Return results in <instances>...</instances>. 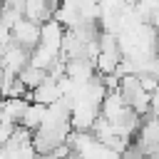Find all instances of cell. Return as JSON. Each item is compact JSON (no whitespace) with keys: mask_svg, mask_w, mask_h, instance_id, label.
<instances>
[{"mask_svg":"<svg viewBox=\"0 0 159 159\" xmlns=\"http://www.w3.org/2000/svg\"><path fill=\"white\" fill-rule=\"evenodd\" d=\"M154 30H157V50H159V20L154 22Z\"/></svg>","mask_w":159,"mask_h":159,"instance_id":"4fadbf2b","label":"cell"},{"mask_svg":"<svg viewBox=\"0 0 159 159\" xmlns=\"http://www.w3.org/2000/svg\"><path fill=\"white\" fill-rule=\"evenodd\" d=\"M27 104H30L27 97H7V99H2L0 124H20V119H22Z\"/></svg>","mask_w":159,"mask_h":159,"instance_id":"8992f818","label":"cell"},{"mask_svg":"<svg viewBox=\"0 0 159 159\" xmlns=\"http://www.w3.org/2000/svg\"><path fill=\"white\" fill-rule=\"evenodd\" d=\"M134 12L142 22L154 25L159 20V0H137L134 2Z\"/></svg>","mask_w":159,"mask_h":159,"instance_id":"30bf717a","label":"cell"},{"mask_svg":"<svg viewBox=\"0 0 159 159\" xmlns=\"http://www.w3.org/2000/svg\"><path fill=\"white\" fill-rule=\"evenodd\" d=\"M27 65H30V50H25V47H20L15 42L2 47V67H5V72L20 75Z\"/></svg>","mask_w":159,"mask_h":159,"instance_id":"3957f363","label":"cell"},{"mask_svg":"<svg viewBox=\"0 0 159 159\" xmlns=\"http://www.w3.org/2000/svg\"><path fill=\"white\" fill-rule=\"evenodd\" d=\"M10 42H12V30L0 22V47H7Z\"/></svg>","mask_w":159,"mask_h":159,"instance_id":"7c38bea8","label":"cell"},{"mask_svg":"<svg viewBox=\"0 0 159 159\" xmlns=\"http://www.w3.org/2000/svg\"><path fill=\"white\" fill-rule=\"evenodd\" d=\"M12 42L32 52V50L40 45V25L32 22V20H27V17H22V20L12 27Z\"/></svg>","mask_w":159,"mask_h":159,"instance_id":"7a4b0ae2","label":"cell"},{"mask_svg":"<svg viewBox=\"0 0 159 159\" xmlns=\"http://www.w3.org/2000/svg\"><path fill=\"white\" fill-rule=\"evenodd\" d=\"M132 142L139 147V152H142L144 157H157V154H159V117L147 114V117L142 119L139 132H137V137H134Z\"/></svg>","mask_w":159,"mask_h":159,"instance_id":"6da1fadb","label":"cell"},{"mask_svg":"<svg viewBox=\"0 0 159 159\" xmlns=\"http://www.w3.org/2000/svg\"><path fill=\"white\" fill-rule=\"evenodd\" d=\"M22 15H25L27 20H32V22L42 25V22H47V20L55 17V10H52V5H50L47 0H27Z\"/></svg>","mask_w":159,"mask_h":159,"instance_id":"ba28073f","label":"cell"},{"mask_svg":"<svg viewBox=\"0 0 159 159\" xmlns=\"http://www.w3.org/2000/svg\"><path fill=\"white\" fill-rule=\"evenodd\" d=\"M17 77H20V80H22V84H25V87L32 92L35 87H40V84L47 80V72H45V70H40V67H32V65H27V67H25V70H22Z\"/></svg>","mask_w":159,"mask_h":159,"instance_id":"8fae6325","label":"cell"},{"mask_svg":"<svg viewBox=\"0 0 159 159\" xmlns=\"http://www.w3.org/2000/svg\"><path fill=\"white\" fill-rule=\"evenodd\" d=\"M27 99H30V102H40V104H45V107L55 104L57 99H62L60 82H57L55 77H50V75H47V80H45L40 87H35V89L27 94Z\"/></svg>","mask_w":159,"mask_h":159,"instance_id":"277c9868","label":"cell"},{"mask_svg":"<svg viewBox=\"0 0 159 159\" xmlns=\"http://www.w3.org/2000/svg\"><path fill=\"white\" fill-rule=\"evenodd\" d=\"M62 37H65V27L55 17L40 25V45H47V47H52V50L60 52L62 50Z\"/></svg>","mask_w":159,"mask_h":159,"instance_id":"52a82bcc","label":"cell"},{"mask_svg":"<svg viewBox=\"0 0 159 159\" xmlns=\"http://www.w3.org/2000/svg\"><path fill=\"white\" fill-rule=\"evenodd\" d=\"M45 114H47V107H45V104L30 102L27 109H25V114H22V119H20V124H22L25 129H30V132H37V129L42 127V122H45Z\"/></svg>","mask_w":159,"mask_h":159,"instance_id":"9c48e42d","label":"cell"},{"mask_svg":"<svg viewBox=\"0 0 159 159\" xmlns=\"http://www.w3.org/2000/svg\"><path fill=\"white\" fill-rule=\"evenodd\" d=\"M65 75H67L72 82H77V84H87L89 80L97 77V70H94V62H92V60L77 57V60H67Z\"/></svg>","mask_w":159,"mask_h":159,"instance_id":"5b68a950","label":"cell"},{"mask_svg":"<svg viewBox=\"0 0 159 159\" xmlns=\"http://www.w3.org/2000/svg\"><path fill=\"white\" fill-rule=\"evenodd\" d=\"M72 159H82V157H75V154H72Z\"/></svg>","mask_w":159,"mask_h":159,"instance_id":"5bb4252c","label":"cell"}]
</instances>
